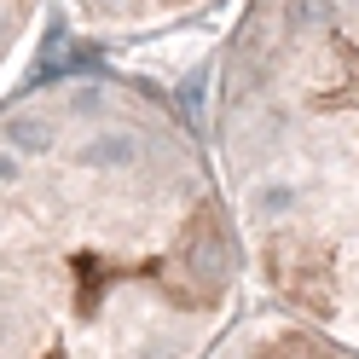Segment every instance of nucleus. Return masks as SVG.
I'll use <instances>...</instances> for the list:
<instances>
[{"label": "nucleus", "mask_w": 359, "mask_h": 359, "mask_svg": "<svg viewBox=\"0 0 359 359\" xmlns=\"http://www.w3.org/2000/svg\"><path fill=\"white\" fill-rule=\"evenodd\" d=\"M238 255L168 93L110 64L0 93V359H209Z\"/></svg>", "instance_id": "1"}, {"label": "nucleus", "mask_w": 359, "mask_h": 359, "mask_svg": "<svg viewBox=\"0 0 359 359\" xmlns=\"http://www.w3.org/2000/svg\"><path fill=\"white\" fill-rule=\"evenodd\" d=\"M209 156L255 278L359 348V0H238Z\"/></svg>", "instance_id": "2"}, {"label": "nucleus", "mask_w": 359, "mask_h": 359, "mask_svg": "<svg viewBox=\"0 0 359 359\" xmlns=\"http://www.w3.org/2000/svg\"><path fill=\"white\" fill-rule=\"evenodd\" d=\"M93 41H133V35H163L197 12H215L220 0H58Z\"/></svg>", "instance_id": "3"}, {"label": "nucleus", "mask_w": 359, "mask_h": 359, "mask_svg": "<svg viewBox=\"0 0 359 359\" xmlns=\"http://www.w3.org/2000/svg\"><path fill=\"white\" fill-rule=\"evenodd\" d=\"M209 359H359V348L336 342V336L313 330L302 319H255L232 342H220Z\"/></svg>", "instance_id": "4"}]
</instances>
